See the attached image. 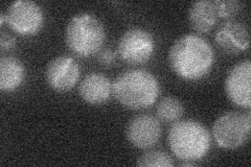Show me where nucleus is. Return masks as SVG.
Instances as JSON below:
<instances>
[{
    "instance_id": "f257e3e1",
    "label": "nucleus",
    "mask_w": 251,
    "mask_h": 167,
    "mask_svg": "<svg viewBox=\"0 0 251 167\" xmlns=\"http://www.w3.org/2000/svg\"><path fill=\"white\" fill-rule=\"evenodd\" d=\"M215 62L213 47L201 36L187 34L178 38L169 51L173 71L183 79L197 81L207 75Z\"/></svg>"
},
{
    "instance_id": "f03ea898",
    "label": "nucleus",
    "mask_w": 251,
    "mask_h": 167,
    "mask_svg": "<svg viewBox=\"0 0 251 167\" xmlns=\"http://www.w3.org/2000/svg\"><path fill=\"white\" fill-rule=\"evenodd\" d=\"M114 97L124 107L139 110L154 105L160 93V86L153 73L145 69H128L112 83Z\"/></svg>"
},
{
    "instance_id": "7ed1b4c3",
    "label": "nucleus",
    "mask_w": 251,
    "mask_h": 167,
    "mask_svg": "<svg viewBox=\"0 0 251 167\" xmlns=\"http://www.w3.org/2000/svg\"><path fill=\"white\" fill-rule=\"evenodd\" d=\"M168 141L173 154L181 161L187 162L205 157L211 146V136L205 125L192 119L173 124Z\"/></svg>"
},
{
    "instance_id": "20e7f679",
    "label": "nucleus",
    "mask_w": 251,
    "mask_h": 167,
    "mask_svg": "<svg viewBox=\"0 0 251 167\" xmlns=\"http://www.w3.org/2000/svg\"><path fill=\"white\" fill-rule=\"evenodd\" d=\"M105 38L103 23L91 13L75 15L65 29L66 45L80 57H89L98 53L101 49Z\"/></svg>"
},
{
    "instance_id": "39448f33",
    "label": "nucleus",
    "mask_w": 251,
    "mask_h": 167,
    "mask_svg": "<svg viewBox=\"0 0 251 167\" xmlns=\"http://www.w3.org/2000/svg\"><path fill=\"white\" fill-rule=\"evenodd\" d=\"M251 114L229 111L219 116L213 124L211 133L217 144L226 149L238 148L250 138Z\"/></svg>"
},
{
    "instance_id": "423d86ee",
    "label": "nucleus",
    "mask_w": 251,
    "mask_h": 167,
    "mask_svg": "<svg viewBox=\"0 0 251 167\" xmlns=\"http://www.w3.org/2000/svg\"><path fill=\"white\" fill-rule=\"evenodd\" d=\"M119 53L121 58L131 65H140L152 58L155 41L151 33L140 27L126 30L120 39Z\"/></svg>"
},
{
    "instance_id": "0eeeda50",
    "label": "nucleus",
    "mask_w": 251,
    "mask_h": 167,
    "mask_svg": "<svg viewBox=\"0 0 251 167\" xmlns=\"http://www.w3.org/2000/svg\"><path fill=\"white\" fill-rule=\"evenodd\" d=\"M6 22L19 35L37 34L44 23L42 7L30 0H17L10 4L6 13Z\"/></svg>"
},
{
    "instance_id": "6e6552de",
    "label": "nucleus",
    "mask_w": 251,
    "mask_h": 167,
    "mask_svg": "<svg viewBox=\"0 0 251 167\" xmlns=\"http://www.w3.org/2000/svg\"><path fill=\"white\" fill-rule=\"evenodd\" d=\"M80 74V65L69 55L53 58L45 69L47 84L52 90L61 93L72 90L78 82Z\"/></svg>"
},
{
    "instance_id": "1a4fd4ad",
    "label": "nucleus",
    "mask_w": 251,
    "mask_h": 167,
    "mask_svg": "<svg viewBox=\"0 0 251 167\" xmlns=\"http://www.w3.org/2000/svg\"><path fill=\"white\" fill-rule=\"evenodd\" d=\"M225 92L229 100L242 108L251 106V62L245 60L232 66L225 78Z\"/></svg>"
},
{
    "instance_id": "9d476101",
    "label": "nucleus",
    "mask_w": 251,
    "mask_h": 167,
    "mask_svg": "<svg viewBox=\"0 0 251 167\" xmlns=\"http://www.w3.org/2000/svg\"><path fill=\"white\" fill-rule=\"evenodd\" d=\"M126 136L133 146L140 149L151 148L161 137L160 122L151 114L136 115L128 122Z\"/></svg>"
},
{
    "instance_id": "9b49d317",
    "label": "nucleus",
    "mask_w": 251,
    "mask_h": 167,
    "mask_svg": "<svg viewBox=\"0 0 251 167\" xmlns=\"http://www.w3.org/2000/svg\"><path fill=\"white\" fill-rule=\"evenodd\" d=\"M215 41L220 49L228 54L247 50L250 42L248 26L238 20L226 21L218 27Z\"/></svg>"
},
{
    "instance_id": "f8f14e48",
    "label": "nucleus",
    "mask_w": 251,
    "mask_h": 167,
    "mask_svg": "<svg viewBox=\"0 0 251 167\" xmlns=\"http://www.w3.org/2000/svg\"><path fill=\"white\" fill-rule=\"evenodd\" d=\"M112 83L103 73L91 72L85 75L78 85V94L90 105L107 102L112 94Z\"/></svg>"
},
{
    "instance_id": "ddd939ff",
    "label": "nucleus",
    "mask_w": 251,
    "mask_h": 167,
    "mask_svg": "<svg viewBox=\"0 0 251 167\" xmlns=\"http://www.w3.org/2000/svg\"><path fill=\"white\" fill-rule=\"evenodd\" d=\"M219 18V11L216 1L200 0L193 2L188 10V22L197 33H207L214 27Z\"/></svg>"
},
{
    "instance_id": "4468645a",
    "label": "nucleus",
    "mask_w": 251,
    "mask_h": 167,
    "mask_svg": "<svg viewBox=\"0 0 251 167\" xmlns=\"http://www.w3.org/2000/svg\"><path fill=\"white\" fill-rule=\"evenodd\" d=\"M25 69L20 60L12 55H3L0 59V89L13 91L22 84Z\"/></svg>"
},
{
    "instance_id": "2eb2a0df",
    "label": "nucleus",
    "mask_w": 251,
    "mask_h": 167,
    "mask_svg": "<svg viewBox=\"0 0 251 167\" xmlns=\"http://www.w3.org/2000/svg\"><path fill=\"white\" fill-rule=\"evenodd\" d=\"M182 102L174 96H166L159 100L156 107V114L164 122H176L183 115Z\"/></svg>"
},
{
    "instance_id": "dca6fc26",
    "label": "nucleus",
    "mask_w": 251,
    "mask_h": 167,
    "mask_svg": "<svg viewBox=\"0 0 251 167\" xmlns=\"http://www.w3.org/2000/svg\"><path fill=\"white\" fill-rule=\"evenodd\" d=\"M139 167H171L174 165L172 157L161 150H149L137 158Z\"/></svg>"
},
{
    "instance_id": "f3484780",
    "label": "nucleus",
    "mask_w": 251,
    "mask_h": 167,
    "mask_svg": "<svg viewBox=\"0 0 251 167\" xmlns=\"http://www.w3.org/2000/svg\"><path fill=\"white\" fill-rule=\"evenodd\" d=\"M219 11V17L230 18L237 14L242 7V3L237 0H216Z\"/></svg>"
},
{
    "instance_id": "a211bd4d",
    "label": "nucleus",
    "mask_w": 251,
    "mask_h": 167,
    "mask_svg": "<svg viewBox=\"0 0 251 167\" xmlns=\"http://www.w3.org/2000/svg\"><path fill=\"white\" fill-rule=\"evenodd\" d=\"M116 54L115 51L112 48H109V47H106V48H101L98 52V61L100 63L101 65L109 66L111 65L112 63L115 61Z\"/></svg>"
},
{
    "instance_id": "6ab92c4d",
    "label": "nucleus",
    "mask_w": 251,
    "mask_h": 167,
    "mask_svg": "<svg viewBox=\"0 0 251 167\" xmlns=\"http://www.w3.org/2000/svg\"><path fill=\"white\" fill-rule=\"evenodd\" d=\"M16 45V39L11 34H7L5 31H1L0 35V47H1L2 51H6L12 49Z\"/></svg>"
}]
</instances>
